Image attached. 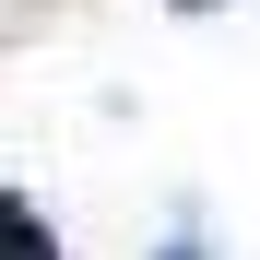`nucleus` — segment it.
Returning a JSON list of instances; mask_svg holds the SVG:
<instances>
[{"instance_id":"nucleus-1","label":"nucleus","mask_w":260,"mask_h":260,"mask_svg":"<svg viewBox=\"0 0 260 260\" xmlns=\"http://www.w3.org/2000/svg\"><path fill=\"white\" fill-rule=\"evenodd\" d=\"M0 237H12V260H59L48 225H36V201H0Z\"/></svg>"}]
</instances>
